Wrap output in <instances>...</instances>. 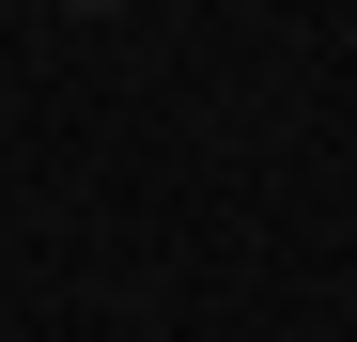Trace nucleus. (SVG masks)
<instances>
[{
    "instance_id": "f257e3e1",
    "label": "nucleus",
    "mask_w": 357,
    "mask_h": 342,
    "mask_svg": "<svg viewBox=\"0 0 357 342\" xmlns=\"http://www.w3.org/2000/svg\"><path fill=\"white\" fill-rule=\"evenodd\" d=\"M78 16H93V0H78Z\"/></svg>"
}]
</instances>
